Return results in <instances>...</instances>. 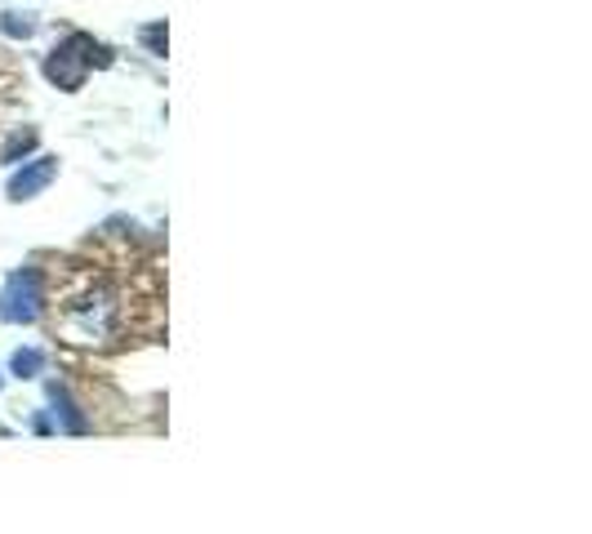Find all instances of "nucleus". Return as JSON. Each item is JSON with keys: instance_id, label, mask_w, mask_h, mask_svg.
Returning a JSON list of instances; mask_svg holds the SVG:
<instances>
[{"instance_id": "obj_1", "label": "nucleus", "mask_w": 592, "mask_h": 534, "mask_svg": "<svg viewBox=\"0 0 592 534\" xmlns=\"http://www.w3.org/2000/svg\"><path fill=\"white\" fill-rule=\"evenodd\" d=\"M112 63V54L103 50V45H94V36H85V32H76V36H67L54 54L45 59V76L54 80L59 89H81L85 85V76H89V67H108Z\"/></svg>"}, {"instance_id": "obj_2", "label": "nucleus", "mask_w": 592, "mask_h": 534, "mask_svg": "<svg viewBox=\"0 0 592 534\" xmlns=\"http://www.w3.org/2000/svg\"><path fill=\"white\" fill-rule=\"evenodd\" d=\"M36 316H40V272L23 268L5 281V289H0V321L32 325Z\"/></svg>"}, {"instance_id": "obj_3", "label": "nucleus", "mask_w": 592, "mask_h": 534, "mask_svg": "<svg viewBox=\"0 0 592 534\" xmlns=\"http://www.w3.org/2000/svg\"><path fill=\"white\" fill-rule=\"evenodd\" d=\"M59 178V157H36L32 165H23L14 178H10V201H32L40 191Z\"/></svg>"}, {"instance_id": "obj_4", "label": "nucleus", "mask_w": 592, "mask_h": 534, "mask_svg": "<svg viewBox=\"0 0 592 534\" xmlns=\"http://www.w3.org/2000/svg\"><path fill=\"white\" fill-rule=\"evenodd\" d=\"M32 148H36V129H14V134H10V142L0 148V161L14 165V161H18V157H27Z\"/></svg>"}, {"instance_id": "obj_5", "label": "nucleus", "mask_w": 592, "mask_h": 534, "mask_svg": "<svg viewBox=\"0 0 592 534\" xmlns=\"http://www.w3.org/2000/svg\"><path fill=\"white\" fill-rule=\"evenodd\" d=\"M10 370H14L18 378H36V374L45 370V352H40V348H18L14 361H10Z\"/></svg>"}, {"instance_id": "obj_6", "label": "nucleus", "mask_w": 592, "mask_h": 534, "mask_svg": "<svg viewBox=\"0 0 592 534\" xmlns=\"http://www.w3.org/2000/svg\"><path fill=\"white\" fill-rule=\"evenodd\" d=\"M143 40L152 45V54H165V23H152V27L143 32Z\"/></svg>"}, {"instance_id": "obj_7", "label": "nucleus", "mask_w": 592, "mask_h": 534, "mask_svg": "<svg viewBox=\"0 0 592 534\" xmlns=\"http://www.w3.org/2000/svg\"><path fill=\"white\" fill-rule=\"evenodd\" d=\"M5 32H10V36H32V23H18V18L10 14V23H5Z\"/></svg>"}, {"instance_id": "obj_8", "label": "nucleus", "mask_w": 592, "mask_h": 534, "mask_svg": "<svg viewBox=\"0 0 592 534\" xmlns=\"http://www.w3.org/2000/svg\"><path fill=\"white\" fill-rule=\"evenodd\" d=\"M0 383H5V374H0Z\"/></svg>"}]
</instances>
